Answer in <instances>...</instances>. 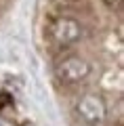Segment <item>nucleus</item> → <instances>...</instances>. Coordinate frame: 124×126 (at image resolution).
<instances>
[{"mask_svg": "<svg viewBox=\"0 0 124 126\" xmlns=\"http://www.w3.org/2000/svg\"><path fill=\"white\" fill-rule=\"evenodd\" d=\"M82 25L80 21H76L74 17H63V15H57V17H51L49 23L44 27V38L53 48H67V46L76 44V42L82 38Z\"/></svg>", "mask_w": 124, "mask_h": 126, "instance_id": "1", "label": "nucleus"}, {"mask_svg": "<svg viewBox=\"0 0 124 126\" xmlns=\"http://www.w3.org/2000/svg\"><path fill=\"white\" fill-rule=\"evenodd\" d=\"M89 74H90V65L78 55L61 57L55 63V78L65 86H71V84H78V82L86 80Z\"/></svg>", "mask_w": 124, "mask_h": 126, "instance_id": "2", "label": "nucleus"}, {"mask_svg": "<svg viewBox=\"0 0 124 126\" xmlns=\"http://www.w3.org/2000/svg\"><path fill=\"white\" fill-rule=\"evenodd\" d=\"M74 109H76V116L84 122V124H90V126L101 124L107 118V107L97 94H82L76 101Z\"/></svg>", "mask_w": 124, "mask_h": 126, "instance_id": "3", "label": "nucleus"}]
</instances>
